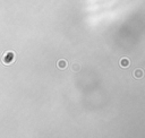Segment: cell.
<instances>
[{
    "label": "cell",
    "instance_id": "3",
    "mask_svg": "<svg viewBox=\"0 0 145 138\" xmlns=\"http://www.w3.org/2000/svg\"><path fill=\"white\" fill-rule=\"evenodd\" d=\"M119 65L121 68H128L130 66V60L128 58H121L119 61Z\"/></svg>",
    "mask_w": 145,
    "mask_h": 138
},
{
    "label": "cell",
    "instance_id": "2",
    "mask_svg": "<svg viewBox=\"0 0 145 138\" xmlns=\"http://www.w3.org/2000/svg\"><path fill=\"white\" fill-rule=\"evenodd\" d=\"M133 76H134V78H136V79H142L144 77V70H143V69L137 68V69L134 70Z\"/></svg>",
    "mask_w": 145,
    "mask_h": 138
},
{
    "label": "cell",
    "instance_id": "4",
    "mask_svg": "<svg viewBox=\"0 0 145 138\" xmlns=\"http://www.w3.org/2000/svg\"><path fill=\"white\" fill-rule=\"evenodd\" d=\"M67 66H68V62L65 59H61V60H59L57 62V67L59 69H66Z\"/></svg>",
    "mask_w": 145,
    "mask_h": 138
},
{
    "label": "cell",
    "instance_id": "5",
    "mask_svg": "<svg viewBox=\"0 0 145 138\" xmlns=\"http://www.w3.org/2000/svg\"><path fill=\"white\" fill-rule=\"evenodd\" d=\"M71 69H72V71H75V72H78L79 70H81V66H79V64L77 62H74L71 65Z\"/></svg>",
    "mask_w": 145,
    "mask_h": 138
},
{
    "label": "cell",
    "instance_id": "1",
    "mask_svg": "<svg viewBox=\"0 0 145 138\" xmlns=\"http://www.w3.org/2000/svg\"><path fill=\"white\" fill-rule=\"evenodd\" d=\"M2 61H3V64H6V65H9V64L14 62V61H15V53L12 52V51L6 52L2 57Z\"/></svg>",
    "mask_w": 145,
    "mask_h": 138
}]
</instances>
